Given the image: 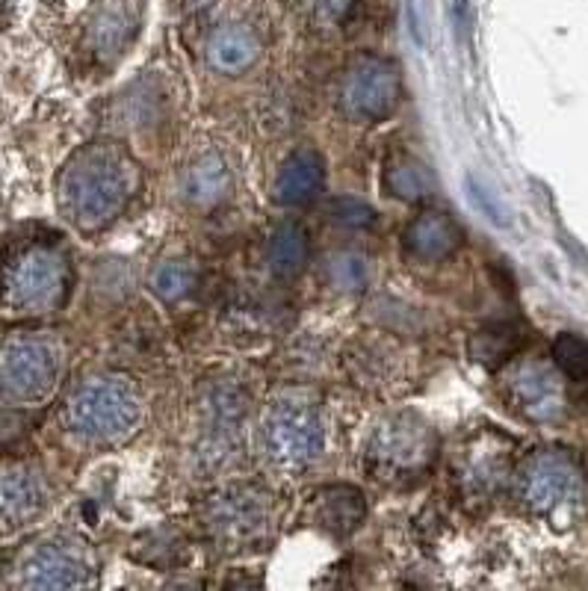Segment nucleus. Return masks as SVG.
Wrapping results in <instances>:
<instances>
[{
    "label": "nucleus",
    "mask_w": 588,
    "mask_h": 591,
    "mask_svg": "<svg viewBox=\"0 0 588 591\" xmlns=\"http://www.w3.org/2000/svg\"><path fill=\"white\" fill-rule=\"evenodd\" d=\"M140 172L127 151L113 142L86 145L68 160L59 178V207L84 231L110 226L136 193Z\"/></svg>",
    "instance_id": "nucleus-1"
},
{
    "label": "nucleus",
    "mask_w": 588,
    "mask_h": 591,
    "mask_svg": "<svg viewBox=\"0 0 588 591\" xmlns=\"http://www.w3.org/2000/svg\"><path fill=\"white\" fill-rule=\"evenodd\" d=\"M71 263L54 240H12L0 254V302L15 317H42L68 296Z\"/></svg>",
    "instance_id": "nucleus-2"
},
{
    "label": "nucleus",
    "mask_w": 588,
    "mask_h": 591,
    "mask_svg": "<svg viewBox=\"0 0 588 591\" xmlns=\"http://www.w3.org/2000/svg\"><path fill=\"white\" fill-rule=\"evenodd\" d=\"M514 491L530 515L556 529H570L588 512L586 468L562 447L532 450L514 473Z\"/></svg>",
    "instance_id": "nucleus-3"
},
{
    "label": "nucleus",
    "mask_w": 588,
    "mask_h": 591,
    "mask_svg": "<svg viewBox=\"0 0 588 591\" xmlns=\"http://www.w3.org/2000/svg\"><path fill=\"white\" fill-rule=\"evenodd\" d=\"M140 420V394L124 375H89L68 394L63 426L80 441H122Z\"/></svg>",
    "instance_id": "nucleus-4"
},
{
    "label": "nucleus",
    "mask_w": 588,
    "mask_h": 591,
    "mask_svg": "<svg viewBox=\"0 0 588 591\" xmlns=\"http://www.w3.org/2000/svg\"><path fill=\"white\" fill-rule=\"evenodd\" d=\"M437 438L420 414H390L367 438V470L385 485H411L435 461Z\"/></svg>",
    "instance_id": "nucleus-5"
},
{
    "label": "nucleus",
    "mask_w": 588,
    "mask_h": 591,
    "mask_svg": "<svg viewBox=\"0 0 588 591\" xmlns=\"http://www.w3.org/2000/svg\"><path fill=\"white\" fill-rule=\"evenodd\" d=\"M260 444L266 459L285 470H302L320 459L325 444L323 417L311 396L285 391L273 396L260 420Z\"/></svg>",
    "instance_id": "nucleus-6"
},
{
    "label": "nucleus",
    "mask_w": 588,
    "mask_h": 591,
    "mask_svg": "<svg viewBox=\"0 0 588 591\" xmlns=\"http://www.w3.org/2000/svg\"><path fill=\"white\" fill-rule=\"evenodd\" d=\"M204 529L225 550H257L276 533L273 497L257 485L237 482L204 503Z\"/></svg>",
    "instance_id": "nucleus-7"
},
{
    "label": "nucleus",
    "mask_w": 588,
    "mask_h": 591,
    "mask_svg": "<svg viewBox=\"0 0 588 591\" xmlns=\"http://www.w3.org/2000/svg\"><path fill=\"white\" fill-rule=\"evenodd\" d=\"M63 347L51 335H12L0 343V400L36 403L57 387Z\"/></svg>",
    "instance_id": "nucleus-8"
},
{
    "label": "nucleus",
    "mask_w": 588,
    "mask_h": 591,
    "mask_svg": "<svg viewBox=\"0 0 588 591\" xmlns=\"http://www.w3.org/2000/svg\"><path fill=\"white\" fill-rule=\"evenodd\" d=\"M512 438L500 429H479L453 456V479L467 497H493L512 477Z\"/></svg>",
    "instance_id": "nucleus-9"
},
{
    "label": "nucleus",
    "mask_w": 588,
    "mask_h": 591,
    "mask_svg": "<svg viewBox=\"0 0 588 591\" xmlns=\"http://www.w3.org/2000/svg\"><path fill=\"white\" fill-rule=\"evenodd\" d=\"M399 101V72L390 59L358 57L341 86V107L352 122H385Z\"/></svg>",
    "instance_id": "nucleus-10"
},
{
    "label": "nucleus",
    "mask_w": 588,
    "mask_h": 591,
    "mask_svg": "<svg viewBox=\"0 0 588 591\" xmlns=\"http://www.w3.org/2000/svg\"><path fill=\"white\" fill-rule=\"evenodd\" d=\"M15 573L24 589H80L92 577V562L80 541L45 538L21 554Z\"/></svg>",
    "instance_id": "nucleus-11"
},
{
    "label": "nucleus",
    "mask_w": 588,
    "mask_h": 591,
    "mask_svg": "<svg viewBox=\"0 0 588 591\" xmlns=\"http://www.w3.org/2000/svg\"><path fill=\"white\" fill-rule=\"evenodd\" d=\"M506 396L514 405V412L532 423H553L565 412L559 375L539 361H521L506 373Z\"/></svg>",
    "instance_id": "nucleus-12"
},
{
    "label": "nucleus",
    "mask_w": 588,
    "mask_h": 591,
    "mask_svg": "<svg viewBox=\"0 0 588 591\" xmlns=\"http://www.w3.org/2000/svg\"><path fill=\"white\" fill-rule=\"evenodd\" d=\"M48 503V485L30 464H0V529L30 524Z\"/></svg>",
    "instance_id": "nucleus-13"
},
{
    "label": "nucleus",
    "mask_w": 588,
    "mask_h": 591,
    "mask_svg": "<svg viewBox=\"0 0 588 591\" xmlns=\"http://www.w3.org/2000/svg\"><path fill=\"white\" fill-rule=\"evenodd\" d=\"M465 243V231L456 219L450 217L446 210H435L429 207L420 217H414L402 234V245L414 261H444L450 254H456Z\"/></svg>",
    "instance_id": "nucleus-14"
},
{
    "label": "nucleus",
    "mask_w": 588,
    "mask_h": 591,
    "mask_svg": "<svg viewBox=\"0 0 588 591\" xmlns=\"http://www.w3.org/2000/svg\"><path fill=\"white\" fill-rule=\"evenodd\" d=\"M325 184V163L313 149H299L281 163L273 184V198L278 205L299 207L320 196Z\"/></svg>",
    "instance_id": "nucleus-15"
},
{
    "label": "nucleus",
    "mask_w": 588,
    "mask_h": 591,
    "mask_svg": "<svg viewBox=\"0 0 588 591\" xmlns=\"http://www.w3.org/2000/svg\"><path fill=\"white\" fill-rule=\"evenodd\" d=\"M234 178L225 160L219 154H201L180 175V196L196 207H217L231 196Z\"/></svg>",
    "instance_id": "nucleus-16"
},
{
    "label": "nucleus",
    "mask_w": 588,
    "mask_h": 591,
    "mask_svg": "<svg viewBox=\"0 0 588 591\" xmlns=\"http://www.w3.org/2000/svg\"><path fill=\"white\" fill-rule=\"evenodd\" d=\"M243 394L237 385H213L204 396V429H208V444H213L219 452L234 450L243 426Z\"/></svg>",
    "instance_id": "nucleus-17"
},
{
    "label": "nucleus",
    "mask_w": 588,
    "mask_h": 591,
    "mask_svg": "<svg viewBox=\"0 0 588 591\" xmlns=\"http://www.w3.org/2000/svg\"><path fill=\"white\" fill-rule=\"evenodd\" d=\"M208 63L222 75H240L257 63L260 57V42L255 30L246 24H222L208 39Z\"/></svg>",
    "instance_id": "nucleus-18"
},
{
    "label": "nucleus",
    "mask_w": 588,
    "mask_h": 591,
    "mask_svg": "<svg viewBox=\"0 0 588 591\" xmlns=\"http://www.w3.org/2000/svg\"><path fill=\"white\" fill-rule=\"evenodd\" d=\"M364 494L350 485H332L317 494L313 503V521L320 529L332 535H350L364 521Z\"/></svg>",
    "instance_id": "nucleus-19"
},
{
    "label": "nucleus",
    "mask_w": 588,
    "mask_h": 591,
    "mask_svg": "<svg viewBox=\"0 0 588 591\" xmlns=\"http://www.w3.org/2000/svg\"><path fill=\"white\" fill-rule=\"evenodd\" d=\"M385 189L399 201H423L435 193V175L423 160L399 151L385 163Z\"/></svg>",
    "instance_id": "nucleus-20"
},
{
    "label": "nucleus",
    "mask_w": 588,
    "mask_h": 591,
    "mask_svg": "<svg viewBox=\"0 0 588 591\" xmlns=\"http://www.w3.org/2000/svg\"><path fill=\"white\" fill-rule=\"evenodd\" d=\"M311 258V243H308V234H304L302 226L296 222H281V226L269 234V243H266V261H269V270L281 278H293L304 270V263Z\"/></svg>",
    "instance_id": "nucleus-21"
},
{
    "label": "nucleus",
    "mask_w": 588,
    "mask_h": 591,
    "mask_svg": "<svg viewBox=\"0 0 588 591\" xmlns=\"http://www.w3.org/2000/svg\"><path fill=\"white\" fill-rule=\"evenodd\" d=\"M523 329L518 322H491L474 335L470 340V358L482 366H500L509 358L518 355V349L523 347Z\"/></svg>",
    "instance_id": "nucleus-22"
},
{
    "label": "nucleus",
    "mask_w": 588,
    "mask_h": 591,
    "mask_svg": "<svg viewBox=\"0 0 588 591\" xmlns=\"http://www.w3.org/2000/svg\"><path fill=\"white\" fill-rule=\"evenodd\" d=\"M325 282L332 284L334 291L360 293L370 284V266L360 254L337 252L325 261Z\"/></svg>",
    "instance_id": "nucleus-23"
},
{
    "label": "nucleus",
    "mask_w": 588,
    "mask_h": 591,
    "mask_svg": "<svg viewBox=\"0 0 588 591\" xmlns=\"http://www.w3.org/2000/svg\"><path fill=\"white\" fill-rule=\"evenodd\" d=\"M196 287V266L187 261L160 263L152 275V291L166 302L184 299Z\"/></svg>",
    "instance_id": "nucleus-24"
},
{
    "label": "nucleus",
    "mask_w": 588,
    "mask_h": 591,
    "mask_svg": "<svg viewBox=\"0 0 588 591\" xmlns=\"http://www.w3.org/2000/svg\"><path fill=\"white\" fill-rule=\"evenodd\" d=\"M553 361L562 375L577 385H588V340L579 335H559L553 343Z\"/></svg>",
    "instance_id": "nucleus-25"
},
{
    "label": "nucleus",
    "mask_w": 588,
    "mask_h": 591,
    "mask_svg": "<svg viewBox=\"0 0 588 591\" xmlns=\"http://www.w3.org/2000/svg\"><path fill=\"white\" fill-rule=\"evenodd\" d=\"M98 54H119L131 39V19L122 10H107L92 28Z\"/></svg>",
    "instance_id": "nucleus-26"
},
{
    "label": "nucleus",
    "mask_w": 588,
    "mask_h": 591,
    "mask_svg": "<svg viewBox=\"0 0 588 591\" xmlns=\"http://www.w3.org/2000/svg\"><path fill=\"white\" fill-rule=\"evenodd\" d=\"M332 217L346 228H370L376 222V210L360 198H337L332 205Z\"/></svg>",
    "instance_id": "nucleus-27"
},
{
    "label": "nucleus",
    "mask_w": 588,
    "mask_h": 591,
    "mask_svg": "<svg viewBox=\"0 0 588 591\" xmlns=\"http://www.w3.org/2000/svg\"><path fill=\"white\" fill-rule=\"evenodd\" d=\"M352 7H355V0H313L311 10L313 19L320 21V24H343V21L350 19Z\"/></svg>",
    "instance_id": "nucleus-28"
}]
</instances>
